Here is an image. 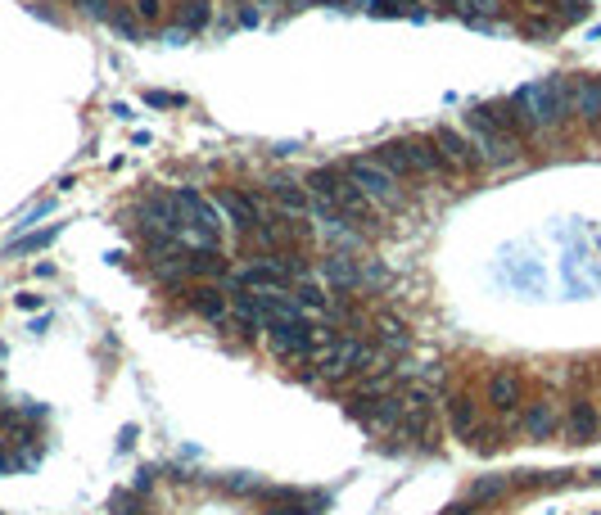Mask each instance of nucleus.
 <instances>
[{
    "label": "nucleus",
    "mask_w": 601,
    "mask_h": 515,
    "mask_svg": "<svg viewBox=\"0 0 601 515\" xmlns=\"http://www.w3.org/2000/svg\"><path fill=\"white\" fill-rule=\"evenodd\" d=\"M105 227L158 330L384 457L601 443V68L344 145L177 149Z\"/></svg>",
    "instance_id": "obj_1"
},
{
    "label": "nucleus",
    "mask_w": 601,
    "mask_h": 515,
    "mask_svg": "<svg viewBox=\"0 0 601 515\" xmlns=\"http://www.w3.org/2000/svg\"><path fill=\"white\" fill-rule=\"evenodd\" d=\"M331 489L249 470L145 466L109 498V515H326Z\"/></svg>",
    "instance_id": "obj_2"
},
{
    "label": "nucleus",
    "mask_w": 601,
    "mask_h": 515,
    "mask_svg": "<svg viewBox=\"0 0 601 515\" xmlns=\"http://www.w3.org/2000/svg\"><path fill=\"white\" fill-rule=\"evenodd\" d=\"M439 515H601V466H515L471 475Z\"/></svg>",
    "instance_id": "obj_3"
},
{
    "label": "nucleus",
    "mask_w": 601,
    "mask_h": 515,
    "mask_svg": "<svg viewBox=\"0 0 601 515\" xmlns=\"http://www.w3.org/2000/svg\"><path fill=\"white\" fill-rule=\"evenodd\" d=\"M50 439H55L50 411L23 389H14V380L0 371V480L32 470L46 457Z\"/></svg>",
    "instance_id": "obj_4"
}]
</instances>
